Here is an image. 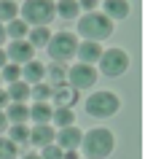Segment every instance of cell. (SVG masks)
<instances>
[{
    "mask_svg": "<svg viewBox=\"0 0 145 159\" xmlns=\"http://www.w3.org/2000/svg\"><path fill=\"white\" fill-rule=\"evenodd\" d=\"M51 113H54V108L49 102H35L32 108H30V119H32L35 124H49L51 121Z\"/></svg>",
    "mask_w": 145,
    "mask_h": 159,
    "instance_id": "cell-15",
    "label": "cell"
},
{
    "mask_svg": "<svg viewBox=\"0 0 145 159\" xmlns=\"http://www.w3.org/2000/svg\"><path fill=\"white\" fill-rule=\"evenodd\" d=\"M51 119H54V124L62 129V127H70V124H73V119H75V116H73V108H54Z\"/></svg>",
    "mask_w": 145,
    "mask_h": 159,
    "instance_id": "cell-23",
    "label": "cell"
},
{
    "mask_svg": "<svg viewBox=\"0 0 145 159\" xmlns=\"http://www.w3.org/2000/svg\"><path fill=\"white\" fill-rule=\"evenodd\" d=\"M118 97L113 92H94L92 97H86V113L94 119H108L118 111Z\"/></svg>",
    "mask_w": 145,
    "mask_h": 159,
    "instance_id": "cell-5",
    "label": "cell"
},
{
    "mask_svg": "<svg viewBox=\"0 0 145 159\" xmlns=\"http://www.w3.org/2000/svg\"><path fill=\"white\" fill-rule=\"evenodd\" d=\"M81 129H78L75 124H70V127H62L59 129V135H54V140H57V146H59L62 151H73V148H78L81 146Z\"/></svg>",
    "mask_w": 145,
    "mask_h": 159,
    "instance_id": "cell-9",
    "label": "cell"
},
{
    "mask_svg": "<svg viewBox=\"0 0 145 159\" xmlns=\"http://www.w3.org/2000/svg\"><path fill=\"white\" fill-rule=\"evenodd\" d=\"M113 143H116V140H113L110 129L94 127V129H89V132L81 138V146H78V148H83L86 159H105V157H110Z\"/></svg>",
    "mask_w": 145,
    "mask_h": 159,
    "instance_id": "cell-1",
    "label": "cell"
},
{
    "mask_svg": "<svg viewBox=\"0 0 145 159\" xmlns=\"http://www.w3.org/2000/svg\"><path fill=\"white\" fill-rule=\"evenodd\" d=\"M51 97H54V102H57V108H73L78 102V89L62 84V86H57L51 92Z\"/></svg>",
    "mask_w": 145,
    "mask_h": 159,
    "instance_id": "cell-11",
    "label": "cell"
},
{
    "mask_svg": "<svg viewBox=\"0 0 145 159\" xmlns=\"http://www.w3.org/2000/svg\"><path fill=\"white\" fill-rule=\"evenodd\" d=\"M78 8H83V11H94V8H97V0H78Z\"/></svg>",
    "mask_w": 145,
    "mask_h": 159,
    "instance_id": "cell-29",
    "label": "cell"
},
{
    "mask_svg": "<svg viewBox=\"0 0 145 159\" xmlns=\"http://www.w3.org/2000/svg\"><path fill=\"white\" fill-rule=\"evenodd\" d=\"M62 159H78L75 148H73V151H62Z\"/></svg>",
    "mask_w": 145,
    "mask_h": 159,
    "instance_id": "cell-31",
    "label": "cell"
},
{
    "mask_svg": "<svg viewBox=\"0 0 145 159\" xmlns=\"http://www.w3.org/2000/svg\"><path fill=\"white\" fill-rule=\"evenodd\" d=\"M8 105V94H6V89H0V108H6Z\"/></svg>",
    "mask_w": 145,
    "mask_h": 159,
    "instance_id": "cell-30",
    "label": "cell"
},
{
    "mask_svg": "<svg viewBox=\"0 0 145 159\" xmlns=\"http://www.w3.org/2000/svg\"><path fill=\"white\" fill-rule=\"evenodd\" d=\"M41 159H62V148L57 146V143H49V146H43Z\"/></svg>",
    "mask_w": 145,
    "mask_h": 159,
    "instance_id": "cell-28",
    "label": "cell"
},
{
    "mask_svg": "<svg viewBox=\"0 0 145 159\" xmlns=\"http://www.w3.org/2000/svg\"><path fill=\"white\" fill-rule=\"evenodd\" d=\"M3 41H6V27L0 25V46H3Z\"/></svg>",
    "mask_w": 145,
    "mask_h": 159,
    "instance_id": "cell-34",
    "label": "cell"
},
{
    "mask_svg": "<svg viewBox=\"0 0 145 159\" xmlns=\"http://www.w3.org/2000/svg\"><path fill=\"white\" fill-rule=\"evenodd\" d=\"M51 84H46V81H41V84H32L30 86V97H35V102H46L49 97H51Z\"/></svg>",
    "mask_w": 145,
    "mask_h": 159,
    "instance_id": "cell-22",
    "label": "cell"
},
{
    "mask_svg": "<svg viewBox=\"0 0 145 159\" xmlns=\"http://www.w3.org/2000/svg\"><path fill=\"white\" fill-rule=\"evenodd\" d=\"M100 54H102V46L94 41H81L75 49V57H81V62L83 65H94L97 59H100Z\"/></svg>",
    "mask_w": 145,
    "mask_h": 159,
    "instance_id": "cell-10",
    "label": "cell"
},
{
    "mask_svg": "<svg viewBox=\"0 0 145 159\" xmlns=\"http://www.w3.org/2000/svg\"><path fill=\"white\" fill-rule=\"evenodd\" d=\"M0 159H16V143L8 138H0Z\"/></svg>",
    "mask_w": 145,
    "mask_h": 159,
    "instance_id": "cell-27",
    "label": "cell"
},
{
    "mask_svg": "<svg viewBox=\"0 0 145 159\" xmlns=\"http://www.w3.org/2000/svg\"><path fill=\"white\" fill-rule=\"evenodd\" d=\"M22 159H41V157H38V154H24Z\"/></svg>",
    "mask_w": 145,
    "mask_h": 159,
    "instance_id": "cell-35",
    "label": "cell"
},
{
    "mask_svg": "<svg viewBox=\"0 0 145 159\" xmlns=\"http://www.w3.org/2000/svg\"><path fill=\"white\" fill-rule=\"evenodd\" d=\"M16 0H0V25L3 22H11V19H16Z\"/></svg>",
    "mask_w": 145,
    "mask_h": 159,
    "instance_id": "cell-24",
    "label": "cell"
},
{
    "mask_svg": "<svg viewBox=\"0 0 145 159\" xmlns=\"http://www.w3.org/2000/svg\"><path fill=\"white\" fill-rule=\"evenodd\" d=\"M54 135H57V129H54L51 124H35L32 129H30V143H35V146H49V143H54Z\"/></svg>",
    "mask_w": 145,
    "mask_h": 159,
    "instance_id": "cell-13",
    "label": "cell"
},
{
    "mask_svg": "<svg viewBox=\"0 0 145 159\" xmlns=\"http://www.w3.org/2000/svg\"><path fill=\"white\" fill-rule=\"evenodd\" d=\"M6 65H8V57H6V51L0 49V70H3V67H6Z\"/></svg>",
    "mask_w": 145,
    "mask_h": 159,
    "instance_id": "cell-32",
    "label": "cell"
},
{
    "mask_svg": "<svg viewBox=\"0 0 145 159\" xmlns=\"http://www.w3.org/2000/svg\"><path fill=\"white\" fill-rule=\"evenodd\" d=\"M19 11H22V22L27 27H49V22L57 16L54 0H24V6Z\"/></svg>",
    "mask_w": 145,
    "mask_h": 159,
    "instance_id": "cell-3",
    "label": "cell"
},
{
    "mask_svg": "<svg viewBox=\"0 0 145 159\" xmlns=\"http://www.w3.org/2000/svg\"><path fill=\"white\" fill-rule=\"evenodd\" d=\"M35 54V49L30 46L27 41H11V46L6 49V57H8V62H14V65H27L30 59H35L32 57Z\"/></svg>",
    "mask_w": 145,
    "mask_h": 159,
    "instance_id": "cell-8",
    "label": "cell"
},
{
    "mask_svg": "<svg viewBox=\"0 0 145 159\" xmlns=\"http://www.w3.org/2000/svg\"><path fill=\"white\" fill-rule=\"evenodd\" d=\"M54 11L62 19H75L81 8H78V0H59V3H54Z\"/></svg>",
    "mask_w": 145,
    "mask_h": 159,
    "instance_id": "cell-19",
    "label": "cell"
},
{
    "mask_svg": "<svg viewBox=\"0 0 145 159\" xmlns=\"http://www.w3.org/2000/svg\"><path fill=\"white\" fill-rule=\"evenodd\" d=\"M46 49H49V54H51L54 62H67V59L75 57V49H78V38L73 33H57L49 38V43H46Z\"/></svg>",
    "mask_w": 145,
    "mask_h": 159,
    "instance_id": "cell-4",
    "label": "cell"
},
{
    "mask_svg": "<svg viewBox=\"0 0 145 159\" xmlns=\"http://www.w3.org/2000/svg\"><path fill=\"white\" fill-rule=\"evenodd\" d=\"M6 38H11V41H24L27 38V25L22 19H11L8 27H6Z\"/></svg>",
    "mask_w": 145,
    "mask_h": 159,
    "instance_id": "cell-20",
    "label": "cell"
},
{
    "mask_svg": "<svg viewBox=\"0 0 145 159\" xmlns=\"http://www.w3.org/2000/svg\"><path fill=\"white\" fill-rule=\"evenodd\" d=\"M94 81H97V70H94L92 65H83V62H78V65H73L67 70V86H73V89H89V86H94Z\"/></svg>",
    "mask_w": 145,
    "mask_h": 159,
    "instance_id": "cell-7",
    "label": "cell"
},
{
    "mask_svg": "<svg viewBox=\"0 0 145 159\" xmlns=\"http://www.w3.org/2000/svg\"><path fill=\"white\" fill-rule=\"evenodd\" d=\"M22 78V67L14 65V62H8V65L0 70V81H8V84H14V81H19Z\"/></svg>",
    "mask_w": 145,
    "mask_h": 159,
    "instance_id": "cell-25",
    "label": "cell"
},
{
    "mask_svg": "<svg viewBox=\"0 0 145 159\" xmlns=\"http://www.w3.org/2000/svg\"><path fill=\"white\" fill-rule=\"evenodd\" d=\"M97 62H100L102 75H108V78H118V75H124V70L129 67V57H126V51H121V49L102 51Z\"/></svg>",
    "mask_w": 145,
    "mask_h": 159,
    "instance_id": "cell-6",
    "label": "cell"
},
{
    "mask_svg": "<svg viewBox=\"0 0 145 159\" xmlns=\"http://www.w3.org/2000/svg\"><path fill=\"white\" fill-rule=\"evenodd\" d=\"M8 102H24L27 97H30V84H24V81H22V78H19V81H14V84L8 86Z\"/></svg>",
    "mask_w": 145,
    "mask_h": 159,
    "instance_id": "cell-17",
    "label": "cell"
},
{
    "mask_svg": "<svg viewBox=\"0 0 145 159\" xmlns=\"http://www.w3.org/2000/svg\"><path fill=\"white\" fill-rule=\"evenodd\" d=\"M43 78H46V67L38 62V59H30L27 65H22V81L24 84H41Z\"/></svg>",
    "mask_w": 145,
    "mask_h": 159,
    "instance_id": "cell-12",
    "label": "cell"
},
{
    "mask_svg": "<svg viewBox=\"0 0 145 159\" xmlns=\"http://www.w3.org/2000/svg\"><path fill=\"white\" fill-rule=\"evenodd\" d=\"M46 73H49V81H51L54 86H62L67 81V67L62 65V62H54L51 67H46Z\"/></svg>",
    "mask_w": 145,
    "mask_h": 159,
    "instance_id": "cell-21",
    "label": "cell"
},
{
    "mask_svg": "<svg viewBox=\"0 0 145 159\" xmlns=\"http://www.w3.org/2000/svg\"><path fill=\"white\" fill-rule=\"evenodd\" d=\"M6 124H8V119H6V113H3V111H0V132H3V129H6Z\"/></svg>",
    "mask_w": 145,
    "mask_h": 159,
    "instance_id": "cell-33",
    "label": "cell"
},
{
    "mask_svg": "<svg viewBox=\"0 0 145 159\" xmlns=\"http://www.w3.org/2000/svg\"><path fill=\"white\" fill-rule=\"evenodd\" d=\"M6 119H11L14 124H24L27 119H30V108H27L24 102H8V113Z\"/></svg>",
    "mask_w": 145,
    "mask_h": 159,
    "instance_id": "cell-18",
    "label": "cell"
},
{
    "mask_svg": "<svg viewBox=\"0 0 145 159\" xmlns=\"http://www.w3.org/2000/svg\"><path fill=\"white\" fill-rule=\"evenodd\" d=\"M49 38H51L49 27H32V30H27V38H24V41L30 43L32 49H41V46L49 43Z\"/></svg>",
    "mask_w": 145,
    "mask_h": 159,
    "instance_id": "cell-16",
    "label": "cell"
},
{
    "mask_svg": "<svg viewBox=\"0 0 145 159\" xmlns=\"http://www.w3.org/2000/svg\"><path fill=\"white\" fill-rule=\"evenodd\" d=\"M78 33H81L83 41L102 43L113 33V22L105 14H100V11H89V14H83V16L78 19Z\"/></svg>",
    "mask_w": 145,
    "mask_h": 159,
    "instance_id": "cell-2",
    "label": "cell"
},
{
    "mask_svg": "<svg viewBox=\"0 0 145 159\" xmlns=\"http://www.w3.org/2000/svg\"><path fill=\"white\" fill-rule=\"evenodd\" d=\"M14 143H30V127L27 124H14L11 127V138Z\"/></svg>",
    "mask_w": 145,
    "mask_h": 159,
    "instance_id": "cell-26",
    "label": "cell"
},
{
    "mask_svg": "<svg viewBox=\"0 0 145 159\" xmlns=\"http://www.w3.org/2000/svg\"><path fill=\"white\" fill-rule=\"evenodd\" d=\"M102 14L108 19H124L129 14V3L126 0H105V8H102Z\"/></svg>",
    "mask_w": 145,
    "mask_h": 159,
    "instance_id": "cell-14",
    "label": "cell"
}]
</instances>
